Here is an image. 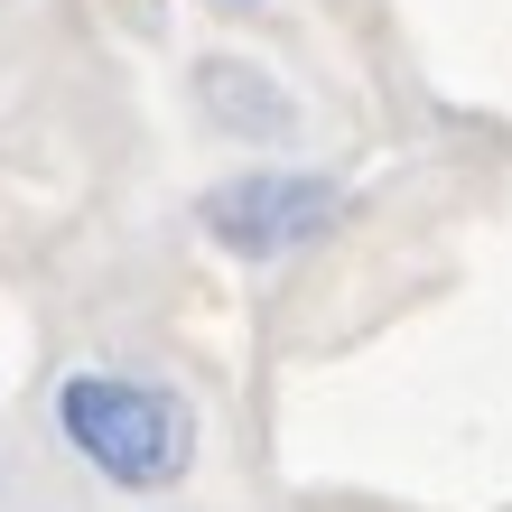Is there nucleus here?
Masks as SVG:
<instances>
[{
  "label": "nucleus",
  "mask_w": 512,
  "mask_h": 512,
  "mask_svg": "<svg viewBox=\"0 0 512 512\" xmlns=\"http://www.w3.org/2000/svg\"><path fill=\"white\" fill-rule=\"evenodd\" d=\"M56 438L75 447V466H94L122 494H177L196 475V401L149 373L75 364L56 382Z\"/></svg>",
  "instance_id": "f257e3e1"
},
{
  "label": "nucleus",
  "mask_w": 512,
  "mask_h": 512,
  "mask_svg": "<svg viewBox=\"0 0 512 512\" xmlns=\"http://www.w3.org/2000/svg\"><path fill=\"white\" fill-rule=\"evenodd\" d=\"M336 215H345V187H326L308 168H233L196 196V233L233 261H289L317 233H336Z\"/></svg>",
  "instance_id": "f03ea898"
},
{
  "label": "nucleus",
  "mask_w": 512,
  "mask_h": 512,
  "mask_svg": "<svg viewBox=\"0 0 512 512\" xmlns=\"http://www.w3.org/2000/svg\"><path fill=\"white\" fill-rule=\"evenodd\" d=\"M196 103H205V122L233 131V140H298V94L280 75L261 66V56H205L196 66Z\"/></svg>",
  "instance_id": "7ed1b4c3"
},
{
  "label": "nucleus",
  "mask_w": 512,
  "mask_h": 512,
  "mask_svg": "<svg viewBox=\"0 0 512 512\" xmlns=\"http://www.w3.org/2000/svg\"><path fill=\"white\" fill-rule=\"evenodd\" d=\"M243 10H252V0H243Z\"/></svg>",
  "instance_id": "20e7f679"
}]
</instances>
